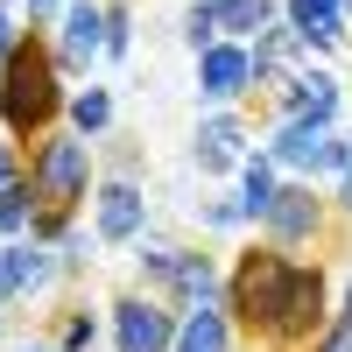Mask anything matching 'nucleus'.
<instances>
[{
    "label": "nucleus",
    "instance_id": "obj_31",
    "mask_svg": "<svg viewBox=\"0 0 352 352\" xmlns=\"http://www.w3.org/2000/svg\"><path fill=\"white\" fill-rule=\"evenodd\" d=\"M8 352H64L56 338H21V345H8Z\"/></svg>",
    "mask_w": 352,
    "mask_h": 352
},
{
    "label": "nucleus",
    "instance_id": "obj_24",
    "mask_svg": "<svg viewBox=\"0 0 352 352\" xmlns=\"http://www.w3.org/2000/svg\"><path fill=\"white\" fill-rule=\"evenodd\" d=\"M184 212L204 226V232H240L247 226V212H240V197H190Z\"/></svg>",
    "mask_w": 352,
    "mask_h": 352
},
{
    "label": "nucleus",
    "instance_id": "obj_28",
    "mask_svg": "<svg viewBox=\"0 0 352 352\" xmlns=\"http://www.w3.org/2000/svg\"><path fill=\"white\" fill-rule=\"evenodd\" d=\"M310 352H352V317H331V331L317 338Z\"/></svg>",
    "mask_w": 352,
    "mask_h": 352
},
{
    "label": "nucleus",
    "instance_id": "obj_29",
    "mask_svg": "<svg viewBox=\"0 0 352 352\" xmlns=\"http://www.w3.org/2000/svg\"><path fill=\"white\" fill-rule=\"evenodd\" d=\"M14 50H21V21H14V14H0V64H8Z\"/></svg>",
    "mask_w": 352,
    "mask_h": 352
},
{
    "label": "nucleus",
    "instance_id": "obj_19",
    "mask_svg": "<svg viewBox=\"0 0 352 352\" xmlns=\"http://www.w3.org/2000/svg\"><path fill=\"white\" fill-rule=\"evenodd\" d=\"M99 331H106V317H99V303H85V296H71L64 310H56V345H64V352H92L99 345Z\"/></svg>",
    "mask_w": 352,
    "mask_h": 352
},
{
    "label": "nucleus",
    "instance_id": "obj_21",
    "mask_svg": "<svg viewBox=\"0 0 352 352\" xmlns=\"http://www.w3.org/2000/svg\"><path fill=\"white\" fill-rule=\"evenodd\" d=\"M36 212H43L36 184H28V176L8 184V190H0V240H28V232H36Z\"/></svg>",
    "mask_w": 352,
    "mask_h": 352
},
{
    "label": "nucleus",
    "instance_id": "obj_5",
    "mask_svg": "<svg viewBox=\"0 0 352 352\" xmlns=\"http://www.w3.org/2000/svg\"><path fill=\"white\" fill-rule=\"evenodd\" d=\"M106 338L113 352H176V310L141 296V289H120L106 303Z\"/></svg>",
    "mask_w": 352,
    "mask_h": 352
},
{
    "label": "nucleus",
    "instance_id": "obj_33",
    "mask_svg": "<svg viewBox=\"0 0 352 352\" xmlns=\"http://www.w3.org/2000/svg\"><path fill=\"white\" fill-rule=\"evenodd\" d=\"M0 14H21V0H0Z\"/></svg>",
    "mask_w": 352,
    "mask_h": 352
},
{
    "label": "nucleus",
    "instance_id": "obj_17",
    "mask_svg": "<svg viewBox=\"0 0 352 352\" xmlns=\"http://www.w3.org/2000/svg\"><path fill=\"white\" fill-rule=\"evenodd\" d=\"M219 8V36L226 43H261L282 21V0H212Z\"/></svg>",
    "mask_w": 352,
    "mask_h": 352
},
{
    "label": "nucleus",
    "instance_id": "obj_9",
    "mask_svg": "<svg viewBox=\"0 0 352 352\" xmlns=\"http://www.w3.org/2000/svg\"><path fill=\"white\" fill-rule=\"evenodd\" d=\"M56 282H64L56 275V247H43V240H0V303L8 310L50 296Z\"/></svg>",
    "mask_w": 352,
    "mask_h": 352
},
{
    "label": "nucleus",
    "instance_id": "obj_32",
    "mask_svg": "<svg viewBox=\"0 0 352 352\" xmlns=\"http://www.w3.org/2000/svg\"><path fill=\"white\" fill-rule=\"evenodd\" d=\"M8 317H14V310H8V303H0V352H8Z\"/></svg>",
    "mask_w": 352,
    "mask_h": 352
},
{
    "label": "nucleus",
    "instance_id": "obj_22",
    "mask_svg": "<svg viewBox=\"0 0 352 352\" xmlns=\"http://www.w3.org/2000/svg\"><path fill=\"white\" fill-rule=\"evenodd\" d=\"M99 232L92 226H71L64 232V240H56V275H64V282H85V275H92V261H99Z\"/></svg>",
    "mask_w": 352,
    "mask_h": 352
},
{
    "label": "nucleus",
    "instance_id": "obj_30",
    "mask_svg": "<svg viewBox=\"0 0 352 352\" xmlns=\"http://www.w3.org/2000/svg\"><path fill=\"white\" fill-rule=\"evenodd\" d=\"M331 204H338V219H352V169L338 176V197H331Z\"/></svg>",
    "mask_w": 352,
    "mask_h": 352
},
{
    "label": "nucleus",
    "instance_id": "obj_7",
    "mask_svg": "<svg viewBox=\"0 0 352 352\" xmlns=\"http://www.w3.org/2000/svg\"><path fill=\"white\" fill-rule=\"evenodd\" d=\"M254 120L247 113H204V120L190 127V148H184V169H197V176H226V169H240L254 148Z\"/></svg>",
    "mask_w": 352,
    "mask_h": 352
},
{
    "label": "nucleus",
    "instance_id": "obj_23",
    "mask_svg": "<svg viewBox=\"0 0 352 352\" xmlns=\"http://www.w3.org/2000/svg\"><path fill=\"white\" fill-rule=\"evenodd\" d=\"M176 36H184V50H190V56L219 50V43H226V36H219V8H212V0H190L184 21H176Z\"/></svg>",
    "mask_w": 352,
    "mask_h": 352
},
{
    "label": "nucleus",
    "instance_id": "obj_12",
    "mask_svg": "<svg viewBox=\"0 0 352 352\" xmlns=\"http://www.w3.org/2000/svg\"><path fill=\"white\" fill-rule=\"evenodd\" d=\"M197 99L212 113H240V99H254V50L247 43H219L197 56Z\"/></svg>",
    "mask_w": 352,
    "mask_h": 352
},
{
    "label": "nucleus",
    "instance_id": "obj_8",
    "mask_svg": "<svg viewBox=\"0 0 352 352\" xmlns=\"http://www.w3.org/2000/svg\"><path fill=\"white\" fill-rule=\"evenodd\" d=\"M268 113H275V120L338 127V113H345V85H338V71H324V64H303V71L289 78L275 99H268Z\"/></svg>",
    "mask_w": 352,
    "mask_h": 352
},
{
    "label": "nucleus",
    "instance_id": "obj_10",
    "mask_svg": "<svg viewBox=\"0 0 352 352\" xmlns=\"http://www.w3.org/2000/svg\"><path fill=\"white\" fill-rule=\"evenodd\" d=\"M148 197H141V184H113V176H99V190H92V232L106 247H141L148 240Z\"/></svg>",
    "mask_w": 352,
    "mask_h": 352
},
{
    "label": "nucleus",
    "instance_id": "obj_6",
    "mask_svg": "<svg viewBox=\"0 0 352 352\" xmlns=\"http://www.w3.org/2000/svg\"><path fill=\"white\" fill-rule=\"evenodd\" d=\"M324 232H331V197H317V184H296V176H289L268 226H261V240L282 247V254H303V247L324 240Z\"/></svg>",
    "mask_w": 352,
    "mask_h": 352
},
{
    "label": "nucleus",
    "instance_id": "obj_16",
    "mask_svg": "<svg viewBox=\"0 0 352 352\" xmlns=\"http://www.w3.org/2000/svg\"><path fill=\"white\" fill-rule=\"evenodd\" d=\"M176 261H184V247H176V240H141V247H134V282H127V289H141V296L169 303V289H176Z\"/></svg>",
    "mask_w": 352,
    "mask_h": 352
},
{
    "label": "nucleus",
    "instance_id": "obj_14",
    "mask_svg": "<svg viewBox=\"0 0 352 352\" xmlns=\"http://www.w3.org/2000/svg\"><path fill=\"white\" fill-rule=\"evenodd\" d=\"M176 352H240V324L226 303H204L176 317Z\"/></svg>",
    "mask_w": 352,
    "mask_h": 352
},
{
    "label": "nucleus",
    "instance_id": "obj_26",
    "mask_svg": "<svg viewBox=\"0 0 352 352\" xmlns=\"http://www.w3.org/2000/svg\"><path fill=\"white\" fill-rule=\"evenodd\" d=\"M64 8H71V0H21V21L43 36V28H56V21H64Z\"/></svg>",
    "mask_w": 352,
    "mask_h": 352
},
{
    "label": "nucleus",
    "instance_id": "obj_11",
    "mask_svg": "<svg viewBox=\"0 0 352 352\" xmlns=\"http://www.w3.org/2000/svg\"><path fill=\"white\" fill-rule=\"evenodd\" d=\"M56 64L64 78L92 85V64H106V0H71L56 21Z\"/></svg>",
    "mask_w": 352,
    "mask_h": 352
},
{
    "label": "nucleus",
    "instance_id": "obj_27",
    "mask_svg": "<svg viewBox=\"0 0 352 352\" xmlns=\"http://www.w3.org/2000/svg\"><path fill=\"white\" fill-rule=\"evenodd\" d=\"M21 176H28V148L0 141V190H8V184H21Z\"/></svg>",
    "mask_w": 352,
    "mask_h": 352
},
{
    "label": "nucleus",
    "instance_id": "obj_3",
    "mask_svg": "<svg viewBox=\"0 0 352 352\" xmlns=\"http://www.w3.org/2000/svg\"><path fill=\"white\" fill-rule=\"evenodd\" d=\"M28 184H36V204H43L28 240L56 247V240L78 226V212L92 204V190H99V148H92L85 134L56 127L50 141H36V148H28Z\"/></svg>",
    "mask_w": 352,
    "mask_h": 352
},
{
    "label": "nucleus",
    "instance_id": "obj_1",
    "mask_svg": "<svg viewBox=\"0 0 352 352\" xmlns=\"http://www.w3.org/2000/svg\"><path fill=\"white\" fill-rule=\"evenodd\" d=\"M226 310H232V324H240L247 345L310 352L331 331V317H338L331 310V268L254 240V247L232 254V268H226Z\"/></svg>",
    "mask_w": 352,
    "mask_h": 352
},
{
    "label": "nucleus",
    "instance_id": "obj_20",
    "mask_svg": "<svg viewBox=\"0 0 352 352\" xmlns=\"http://www.w3.org/2000/svg\"><path fill=\"white\" fill-rule=\"evenodd\" d=\"M99 176H113V184H148V148H141L134 134H106L99 141Z\"/></svg>",
    "mask_w": 352,
    "mask_h": 352
},
{
    "label": "nucleus",
    "instance_id": "obj_18",
    "mask_svg": "<svg viewBox=\"0 0 352 352\" xmlns=\"http://www.w3.org/2000/svg\"><path fill=\"white\" fill-rule=\"evenodd\" d=\"M64 127H71V134H85V141L99 148V141L113 134V92H106V85H78L71 106H64Z\"/></svg>",
    "mask_w": 352,
    "mask_h": 352
},
{
    "label": "nucleus",
    "instance_id": "obj_15",
    "mask_svg": "<svg viewBox=\"0 0 352 352\" xmlns=\"http://www.w3.org/2000/svg\"><path fill=\"white\" fill-rule=\"evenodd\" d=\"M275 197H282V169L268 162V148H254L240 162V212H247V226H268Z\"/></svg>",
    "mask_w": 352,
    "mask_h": 352
},
{
    "label": "nucleus",
    "instance_id": "obj_4",
    "mask_svg": "<svg viewBox=\"0 0 352 352\" xmlns=\"http://www.w3.org/2000/svg\"><path fill=\"white\" fill-rule=\"evenodd\" d=\"M268 162L296 184H338L352 169V134L338 127H310V120H275L268 127Z\"/></svg>",
    "mask_w": 352,
    "mask_h": 352
},
{
    "label": "nucleus",
    "instance_id": "obj_25",
    "mask_svg": "<svg viewBox=\"0 0 352 352\" xmlns=\"http://www.w3.org/2000/svg\"><path fill=\"white\" fill-rule=\"evenodd\" d=\"M127 56H134V8L106 0V64H127Z\"/></svg>",
    "mask_w": 352,
    "mask_h": 352
},
{
    "label": "nucleus",
    "instance_id": "obj_2",
    "mask_svg": "<svg viewBox=\"0 0 352 352\" xmlns=\"http://www.w3.org/2000/svg\"><path fill=\"white\" fill-rule=\"evenodd\" d=\"M64 106H71V85H64V64H56V43H43L28 28L21 50L0 64V127H8L14 148H36V141L56 134Z\"/></svg>",
    "mask_w": 352,
    "mask_h": 352
},
{
    "label": "nucleus",
    "instance_id": "obj_34",
    "mask_svg": "<svg viewBox=\"0 0 352 352\" xmlns=\"http://www.w3.org/2000/svg\"><path fill=\"white\" fill-rule=\"evenodd\" d=\"M345 28H352V0H345Z\"/></svg>",
    "mask_w": 352,
    "mask_h": 352
},
{
    "label": "nucleus",
    "instance_id": "obj_13",
    "mask_svg": "<svg viewBox=\"0 0 352 352\" xmlns=\"http://www.w3.org/2000/svg\"><path fill=\"white\" fill-rule=\"evenodd\" d=\"M282 21L303 36V50L338 56L345 50V0H282Z\"/></svg>",
    "mask_w": 352,
    "mask_h": 352
}]
</instances>
